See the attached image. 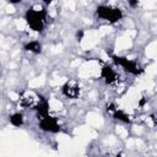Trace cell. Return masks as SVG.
<instances>
[{
    "label": "cell",
    "mask_w": 157,
    "mask_h": 157,
    "mask_svg": "<svg viewBox=\"0 0 157 157\" xmlns=\"http://www.w3.org/2000/svg\"><path fill=\"white\" fill-rule=\"evenodd\" d=\"M47 10H37V9H28L25 12V20L29 28L34 32H42L44 29L47 22Z\"/></svg>",
    "instance_id": "obj_1"
},
{
    "label": "cell",
    "mask_w": 157,
    "mask_h": 157,
    "mask_svg": "<svg viewBox=\"0 0 157 157\" xmlns=\"http://www.w3.org/2000/svg\"><path fill=\"white\" fill-rule=\"evenodd\" d=\"M96 13L99 18H102L109 23L119 22L124 16L121 9L115 7V6H109V5H98L96 9Z\"/></svg>",
    "instance_id": "obj_2"
},
{
    "label": "cell",
    "mask_w": 157,
    "mask_h": 157,
    "mask_svg": "<svg viewBox=\"0 0 157 157\" xmlns=\"http://www.w3.org/2000/svg\"><path fill=\"white\" fill-rule=\"evenodd\" d=\"M112 59H113V61H114L117 65L121 66L125 71H128V72H130V74H132V75H140V74L144 71L135 61H132V60H130V59H128V58H125V56L112 55Z\"/></svg>",
    "instance_id": "obj_3"
},
{
    "label": "cell",
    "mask_w": 157,
    "mask_h": 157,
    "mask_svg": "<svg viewBox=\"0 0 157 157\" xmlns=\"http://www.w3.org/2000/svg\"><path fill=\"white\" fill-rule=\"evenodd\" d=\"M38 126H39L40 130H43L45 132H52V134H56L61 130L58 119L52 117V115H47V117L39 119Z\"/></svg>",
    "instance_id": "obj_4"
},
{
    "label": "cell",
    "mask_w": 157,
    "mask_h": 157,
    "mask_svg": "<svg viewBox=\"0 0 157 157\" xmlns=\"http://www.w3.org/2000/svg\"><path fill=\"white\" fill-rule=\"evenodd\" d=\"M80 86L75 80H67L61 86V93L69 99H76L80 96Z\"/></svg>",
    "instance_id": "obj_5"
},
{
    "label": "cell",
    "mask_w": 157,
    "mask_h": 157,
    "mask_svg": "<svg viewBox=\"0 0 157 157\" xmlns=\"http://www.w3.org/2000/svg\"><path fill=\"white\" fill-rule=\"evenodd\" d=\"M101 77L104 80V82L107 85H114L119 78V75H118V72L115 71V69L113 66L104 65L101 70Z\"/></svg>",
    "instance_id": "obj_6"
},
{
    "label": "cell",
    "mask_w": 157,
    "mask_h": 157,
    "mask_svg": "<svg viewBox=\"0 0 157 157\" xmlns=\"http://www.w3.org/2000/svg\"><path fill=\"white\" fill-rule=\"evenodd\" d=\"M38 99H39V96H34L33 92H25L22 96H21V99H20V103L22 107H26V108H32L34 109L37 103H38Z\"/></svg>",
    "instance_id": "obj_7"
},
{
    "label": "cell",
    "mask_w": 157,
    "mask_h": 157,
    "mask_svg": "<svg viewBox=\"0 0 157 157\" xmlns=\"http://www.w3.org/2000/svg\"><path fill=\"white\" fill-rule=\"evenodd\" d=\"M34 110L37 112L38 119H42V118L49 115V102L47 101V98H44L43 96H39V99H38V103H37Z\"/></svg>",
    "instance_id": "obj_8"
},
{
    "label": "cell",
    "mask_w": 157,
    "mask_h": 157,
    "mask_svg": "<svg viewBox=\"0 0 157 157\" xmlns=\"http://www.w3.org/2000/svg\"><path fill=\"white\" fill-rule=\"evenodd\" d=\"M23 49L27 52H31L33 54H39V53H42V44L38 40H31L25 44Z\"/></svg>",
    "instance_id": "obj_9"
},
{
    "label": "cell",
    "mask_w": 157,
    "mask_h": 157,
    "mask_svg": "<svg viewBox=\"0 0 157 157\" xmlns=\"http://www.w3.org/2000/svg\"><path fill=\"white\" fill-rule=\"evenodd\" d=\"M9 121L11 125L16 126V128H20L23 125V121H25V118H23V114L20 113V112H16L13 114H11L9 117Z\"/></svg>",
    "instance_id": "obj_10"
},
{
    "label": "cell",
    "mask_w": 157,
    "mask_h": 157,
    "mask_svg": "<svg viewBox=\"0 0 157 157\" xmlns=\"http://www.w3.org/2000/svg\"><path fill=\"white\" fill-rule=\"evenodd\" d=\"M113 117H114L115 119L123 121V123H130L129 115H128L125 112L120 110V109H114V110H113Z\"/></svg>",
    "instance_id": "obj_11"
},
{
    "label": "cell",
    "mask_w": 157,
    "mask_h": 157,
    "mask_svg": "<svg viewBox=\"0 0 157 157\" xmlns=\"http://www.w3.org/2000/svg\"><path fill=\"white\" fill-rule=\"evenodd\" d=\"M129 5H130L131 7H135V6L139 5V1H129Z\"/></svg>",
    "instance_id": "obj_12"
}]
</instances>
